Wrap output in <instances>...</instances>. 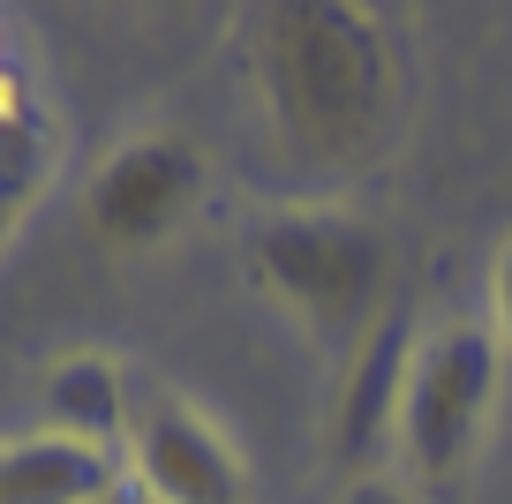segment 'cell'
<instances>
[{
	"instance_id": "9c48e42d",
	"label": "cell",
	"mask_w": 512,
	"mask_h": 504,
	"mask_svg": "<svg viewBox=\"0 0 512 504\" xmlns=\"http://www.w3.org/2000/svg\"><path fill=\"white\" fill-rule=\"evenodd\" d=\"M490 331H497V347L512 354V241L497 249V264H490Z\"/></svg>"
},
{
	"instance_id": "ba28073f",
	"label": "cell",
	"mask_w": 512,
	"mask_h": 504,
	"mask_svg": "<svg viewBox=\"0 0 512 504\" xmlns=\"http://www.w3.org/2000/svg\"><path fill=\"white\" fill-rule=\"evenodd\" d=\"M121 489V459L68 444L53 429L0 444V504H106Z\"/></svg>"
},
{
	"instance_id": "8992f818",
	"label": "cell",
	"mask_w": 512,
	"mask_h": 504,
	"mask_svg": "<svg viewBox=\"0 0 512 504\" xmlns=\"http://www.w3.org/2000/svg\"><path fill=\"white\" fill-rule=\"evenodd\" d=\"M415 309L407 301H392V309L377 316V331H369L362 347L347 354V384H339L332 399V452L339 467L369 474V459H377V444H392V422H400V384H407V362H415Z\"/></svg>"
},
{
	"instance_id": "277c9868",
	"label": "cell",
	"mask_w": 512,
	"mask_h": 504,
	"mask_svg": "<svg viewBox=\"0 0 512 504\" xmlns=\"http://www.w3.org/2000/svg\"><path fill=\"white\" fill-rule=\"evenodd\" d=\"M204 204V151L174 128L113 143L83 181V219L106 249H151Z\"/></svg>"
},
{
	"instance_id": "3957f363",
	"label": "cell",
	"mask_w": 512,
	"mask_h": 504,
	"mask_svg": "<svg viewBox=\"0 0 512 504\" xmlns=\"http://www.w3.org/2000/svg\"><path fill=\"white\" fill-rule=\"evenodd\" d=\"M497 384H505V347H497V331L482 316H445L437 331L415 339L392 444H400V467L422 489L452 482L475 459L490 407H497Z\"/></svg>"
},
{
	"instance_id": "6da1fadb",
	"label": "cell",
	"mask_w": 512,
	"mask_h": 504,
	"mask_svg": "<svg viewBox=\"0 0 512 504\" xmlns=\"http://www.w3.org/2000/svg\"><path fill=\"white\" fill-rule=\"evenodd\" d=\"M241 61L294 174L347 181L384 158L400 113V53L384 16L347 0H279L249 16Z\"/></svg>"
},
{
	"instance_id": "30bf717a",
	"label": "cell",
	"mask_w": 512,
	"mask_h": 504,
	"mask_svg": "<svg viewBox=\"0 0 512 504\" xmlns=\"http://www.w3.org/2000/svg\"><path fill=\"white\" fill-rule=\"evenodd\" d=\"M339 504H415V489L392 482V474H354V482L339 489Z\"/></svg>"
},
{
	"instance_id": "52a82bcc",
	"label": "cell",
	"mask_w": 512,
	"mask_h": 504,
	"mask_svg": "<svg viewBox=\"0 0 512 504\" xmlns=\"http://www.w3.org/2000/svg\"><path fill=\"white\" fill-rule=\"evenodd\" d=\"M128 422H136V384L121 377V362H106V354H68V362L46 369V429L53 437L121 459Z\"/></svg>"
},
{
	"instance_id": "8fae6325",
	"label": "cell",
	"mask_w": 512,
	"mask_h": 504,
	"mask_svg": "<svg viewBox=\"0 0 512 504\" xmlns=\"http://www.w3.org/2000/svg\"><path fill=\"white\" fill-rule=\"evenodd\" d=\"M16 219H23V196H16V189H0V241L16 234Z\"/></svg>"
},
{
	"instance_id": "7a4b0ae2",
	"label": "cell",
	"mask_w": 512,
	"mask_h": 504,
	"mask_svg": "<svg viewBox=\"0 0 512 504\" xmlns=\"http://www.w3.org/2000/svg\"><path fill=\"white\" fill-rule=\"evenodd\" d=\"M256 294L287 309L317 347H362L392 309V256L369 219L347 211H279L249 234Z\"/></svg>"
},
{
	"instance_id": "5b68a950",
	"label": "cell",
	"mask_w": 512,
	"mask_h": 504,
	"mask_svg": "<svg viewBox=\"0 0 512 504\" xmlns=\"http://www.w3.org/2000/svg\"><path fill=\"white\" fill-rule=\"evenodd\" d=\"M121 467L144 504H249V467L181 392H136Z\"/></svg>"
}]
</instances>
